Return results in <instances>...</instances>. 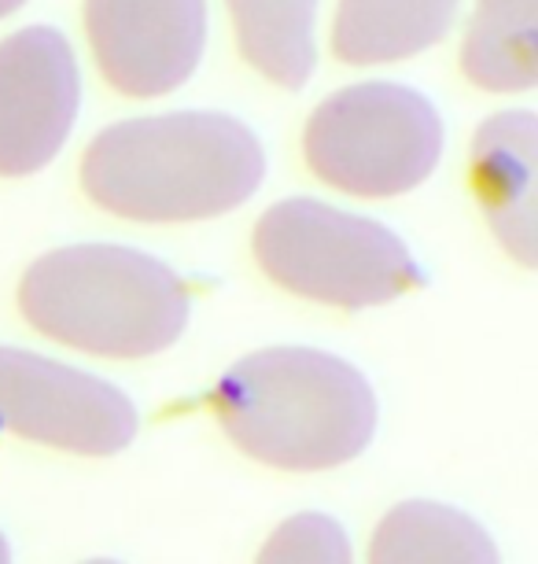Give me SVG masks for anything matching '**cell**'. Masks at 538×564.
<instances>
[{"label":"cell","instance_id":"6da1fadb","mask_svg":"<svg viewBox=\"0 0 538 564\" xmlns=\"http://www.w3.org/2000/svg\"><path fill=\"white\" fill-rule=\"evenodd\" d=\"M266 148L221 111L144 115L108 126L81 155V188L130 221H207L259 193Z\"/></svg>","mask_w":538,"mask_h":564},{"label":"cell","instance_id":"7a4b0ae2","mask_svg":"<svg viewBox=\"0 0 538 564\" xmlns=\"http://www.w3.org/2000/svg\"><path fill=\"white\" fill-rule=\"evenodd\" d=\"M215 413L248 457L288 473L354 462L376 432L365 372L318 347H270L240 358L215 391Z\"/></svg>","mask_w":538,"mask_h":564},{"label":"cell","instance_id":"3957f363","mask_svg":"<svg viewBox=\"0 0 538 564\" xmlns=\"http://www.w3.org/2000/svg\"><path fill=\"white\" fill-rule=\"evenodd\" d=\"M19 311L41 336L100 358H147L188 325L185 281L163 259L122 243H70L30 262Z\"/></svg>","mask_w":538,"mask_h":564},{"label":"cell","instance_id":"277c9868","mask_svg":"<svg viewBox=\"0 0 538 564\" xmlns=\"http://www.w3.org/2000/svg\"><path fill=\"white\" fill-rule=\"evenodd\" d=\"M251 248L270 281L340 311L392 303L420 284L414 254L395 229L310 196L273 204L259 218Z\"/></svg>","mask_w":538,"mask_h":564},{"label":"cell","instance_id":"5b68a950","mask_svg":"<svg viewBox=\"0 0 538 564\" xmlns=\"http://www.w3.org/2000/svg\"><path fill=\"white\" fill-rule=\"evenodd\" d=\"M439 108L398 82H358L325 97L303 130L314 177L362 199L414 193L439 166Z\"/></svg>","mask_w":538,"mask_h":564},{"label":"cell","instance_id":"8992f818","mask_svg":"<svg viewBox=\"0 0 538 564\" xmlns=\"http://www.w3.org/2000/svg\"><path fill=\"white\" fill-rule=\"evenodd\" d=\"M0 429L67 454L111 457L141 417L125 391L34 350L0 347Z\"/></svg>","mask_w":538,"mask_h":564},{"label":"cell","instance_id":"52a82bcc","mask_svg":"<svg viewBox=\"0 0 538 564\" xmlns=\"http://www.w3.org/2000/svg\"><path fill=\"white\" fill-rule=\"evenodd\" d=\"M81 111V70L56 26L0 41V177H30L63 152Z\"/></svg>","mask_w":538,"mask_h":564},{"label":"cell","instance_id":"ba28073f","mask_svg":"<svg viewBox=\"0 0 538 564\" xmlns=\"http://www.w3.org/2000/svg\"><path fill=\"white\" fill-rule=\"evenodd\" d=\"M86 34L111 89L155 100L204 59L207 0H86Z\"/></svg>","mask_w":538,"mask_h":564},{"label":"cell","instance_id":"9c48e42d","mask_svg":"<svg viewBox=\"0 0 538 564\" xmlns=\"http://www.w3.org/2000/svg\"><path fill=\"white\" fill-rule=\"evenodd\" d=\"M535 137L538 122L527 108L498 111L472 137V185L494 237L509 259H535Z\"/></svg>","mask_w":538,"mask_h":564},{"label":"cell","instance_id":"30bf717a","mask_svg":"<svg viewBox=\"0 0 538 564\" xmlns=\"http://www.w3.org/2000/svg\"><path fill=\"white\" fill-rule=\"evenodd\" d=\"M461 0H340L332 52L351 67L420 56L450 34Z\"/></svg>","mask_w":538,"mask_h":564},{"label":"cell","instance_id":"8fae6325","mask_svg":"<svg viewBox=\"0 0 538 564\" xmlns=\"http://www.w3.org/2000/svg\"><path fill=\"white\" fill-rule=\"evenodd\" d=\"M369 564H502V553L476 517L417 498L376 524Z\"/></svg>","mask_w":538,"mask_h":564},{"label":"cell","instance_id":"7c38bea8","mask_svg":"<svg viewBox=\"0 0 538 564\" xmlns=\"http://www.w3.org/2000/svg\"><path fill=\"white\" fill-rule=\"evenodd\" d=\"M237 48L262 78L281 89H303L318 67V4L321 0H226Z\"/></svg>","mask_w":538,"mask_h":564},{"label":"cell","instance_id":"4fadbf2b","mask_svg":"<svg viewBox=\"0 0 538 564\" xmlns=\"http://www.w3.org/2000/svg\"><path fill=\"white\" fill-rule=\"evenodd\" d=\"M535 0H480L461 45V70L476 89H535Z\"/></svg>","mask_w":538,"mask_h":564},{"label":"cell","instance_id":"5bb4252c","mask_svg":"<svg viewBox=\"0 0 538 564\" xmlns=\"http://www.w3.org/2000/svg\"><path fill=\"white\" fill-rule=\"evenodd\" d=\"M255 564H354V553L340 520L295 513L266 539Z\"/></svg>","mask_w":538,"mask_h":564},{"label":"cell","instance_id":"9a60e30c","mask_svg":"<svg viewBox=\"0 0 538 564\" xmlns=\"http://www.w3.org/2000/svg\"><path fill=\"white\" fill-rule=\"evenodd\" d=\"M23 4H26V0H0V19H4V15H15Z\"/></svg>","mask_w":538,"mask_h":564},{"label":"cell","instance_id":"2e32d148","mask_svg":"<svg viewBox=\"0 0 538 564\" xmlns=\"http://www.w3.org/2000/svg\"><path fill=\"white\" fill-rule=\"evenodd\" d=\"M0 564H12V550H8V539L0 535Z\"/></svg>","mask_w":538,"mask_h":564},{"label":"cell","instance_id":"e0dca14e","mask_svg":"<svg viewBox=\"0 0 538 564\" xmlns=\"http://www.w3.org/2000/svg\"><path fill=\"white\" fill-rule=\"evenodd\" d=\"M81 564H122V561H111V557H97V561H81Z\"/></svg>","mask_w":538,"mask_h":564}]
</instances>
